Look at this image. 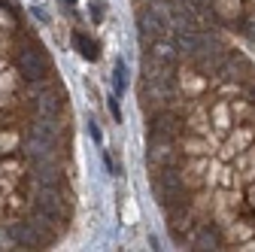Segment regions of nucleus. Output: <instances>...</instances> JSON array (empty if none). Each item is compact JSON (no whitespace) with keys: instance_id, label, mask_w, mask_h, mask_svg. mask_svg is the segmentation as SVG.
<instances>
[{"instance_id":"nucleus-4","label":"nucleus","mask_w":255,"mask_h":252,"mask_svg":"<svg viewBox=\"0 0 255 252\" xmlns=\"http://www.w3.org/2000/svg\"><path fill=\"white\" fill-rule=\"evenodd\" d=\"M113 85H116V94H125L128 88V67L122 58H116V64H113Z\"/></svg>"},{"instance_id":"nucleus-2","label":"nucleus","mask_w":255,"mask_h":252,"mask_svg":"<svg viewBox=\"0 0 255 252\" xmlns=\"http://www.w3.org/2000/svg\"><path fill=\"white\" fill-rule=\"evenodd\" d=\"M73 46H76V49H79V55H82V58H88V61H98V58H101V46L94 43L91 37H85L82 30H73Z\"/></svg>"},{"instance_id":"nucleus-5","label":"nucleus","mask_w":255,"mask_h":252,"mask_svg":"<svg viewBox=\"0 0 255 252\" xmlns=\"http://www.w3.org/2000/svg\"><path fill=\"white\" fill-rule=\"evenodd\" d=\"M91 15H94V21H101V18H104V3H101V0L91 6Z\"/></svg>"},{"instance_id":"nucleus-3","label":"nucleus","mask_w":255,"mask_h":252,"mask_svg":"<svg viewBox=\"0 0 255 252\" xmlns=\"http://www.w3.org/2000/svg\"><path fill=\"white\" fill-rule=\"evenodd\" d=\"M237 173L243 179H255V146H246L243 155L237 158Z\"/></svg>"},{"instance_id":"nucleus-1","label":"nucleus","mask_w":255,"mask_h":252,"mask_svg":"<svg viewBox=\"0 0 255 252\" xmlns=\"http://www.w3.org/2000/svg\"><path fill=\"white\" fill-rule=\"evenodd\" d=\"M15 70L24 82H46V76H52V61L43 46H27L15 52Z\"/></svg>"}]
</instances>
